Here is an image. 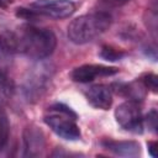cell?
Listing matches in <instances>:
<instances>
[{"mask_svg": "<svg viewBox=\"0 0 158 158\" xmlns=\"http://www.w3.org/2000/svg\"><path fill=\"white\" fill-rule=\"evenodd\" d=\"M17 41V53L28 58L42 60L49 57L57 46V37L48 28L33 25H22L15 31Z\"/></svg>", "mask_w": 158, "mask_h": 158, "instance_id": "6da1fadb", "label": "cell"}, {"mask_svg": "<svg viewBox=\"0 0 158 158\" xmlns=\"http://www.w3.org/2000/svg\"><path fill=\"white\" fill-rule=\"evenodd\" d=\"M112 22V17L109 12L96 11L91 14L81 15L68 25V38L75 44H85L106 32Z\"/></svg>", "mask_w": 158, "mask_h": 158, "instance_id": "7a4b0ae2", "label": "cell"}, {"mask_svg": "<svg viewBox=\"0 0 158 158\" xmlns=\"http://www.w3.org/2000/svg\"><path fill=\"white\" fill-rule=\"evenodd\" d=\"M54 75V65L43 59L28 68L22 80V94L28 102H37L47 93L52 78Z\"/></svg>", "mask_w": 158, "mask_h": 158, "instance_id": "3957f363", "label": "cell"}, {"mask_svg": "<svg viewBox=\"0 0 158 158\" xmlns=\"http://www.w3.org/2000/svg\"><path fill=\"white\" fill-rule=\"evenodd\" d=\"M115 118L121 128L131 133L141 135L143 132V116L138 102L128 100L115 109Z\"/></svg>", "mask_w": 158, "mask_h": 158, "instance_id": "277c9868", "label": "cell"}, {"mask_svg": "<svg viewBox=\"0 0 158 158\" xmlns=\"http://www.w3.org/2000/svg\"><path fill=\"white\" fill-rule=\"evenodd\" d=\"M30 9L37 15L62 20L70 17L75 12L77 5L72 0H36L30 5Z\"/></svg>", "mask_w": 158, "mask_h": 158, "instance_id": "5b68a950", "label": "cell"}, {"mask_svg": "<svg viewBox=\"0 0 158 158\" xmlns=\"http://www.w3.org/2000/svg\"><path fill=\"white\" fill-rule=\"evenodd\" d=\"M52 111V110H49ZM44 123L60 138L67 141H78L81 137L80 130L75 123V120L68 115L58 111H52V114L44 116Z\"/></svg>", "mask_w": 158, "mask_h": 158, "instance_id": "8992f818", "label": "cell"}, {"mask_svg": "<svg viewBox=\"0 0 158 158\" xmlns=\"http://www.w3.org/2000/svg\"><path fill=\"white\" fill-rule=\"evenodd\" d=\"M118 73V68L102 64H83L70 72V79L75 83H90L98 77H110Z\"/></svg>", "mask_w": 158, "mask_h": 158, "instance_id": "52a82bcc", "label": "cell"}, {"mask_svg": "<svg viewBox=\"0 0 158 158\" xmlns=\"http://www.w3.org/2000/svg\"><path fill=\"white\" fill-rule=\"evenodd\" d=\"M23 142V157H38L43 153L46 147V138L43 131L35 126L30 125L23 130L22 135Z\"/></svg>", "mask_w": 158, "mask_h": 158, "instance_id": "ba28073f", "label": "cell"}, {"mask_svg": "<svg viewBox=\"0 0 158 158\" xmlns=\"http://www.w3.org/2000/svg\"><path fill=\"white\" fill-rule=\"evenodd\" d=\"M85 98L93 107L100 110H109L112 104L111 89L105 84H96L90 86L85 91Z\"/></svg>", "mask_w": 158, "mask_h": 158, "instance_id": "9c48e42d", "label": "cell"}, {"mask_svg": "<svg viewBox=\"0 0 158 158\" xmlns=\"http://www.w3.org/2000/svg\"><path fill=\"white\" fill-rule=\"evenodd\" d=\"M100 144L111 152L115 156L118 157H127V158H135L141 154V146L136 141H115V139H102Z\"/></svg>", "mask_w": 158, "mask_h": 158, "instance_id": "30bf717a", "label": "cell"}, {"mask_svg": "<svg viewBox=\"0 0 158 158\" xmlns=\"http://www.w3.org/2000/svg\"><path fill=\"white\" fill-rule=\"evenodd\" d=\"M114 86L116 89H114L117 94H120L121 96L128 98V100L139 102L146 98V88L142 84L141 80H135L131 83H118V84H114Z\"/></svg>", "mask_w": 158, "mask_h": 158, "instance_id": "8fae6325", "label": "cell"}, {"mask_svg": "<svg viewBox=\"0 0 158 158\" xmlns=\"http://www.w3.org/2000/svg\"><path fill=\"white\" fill-rule=\"evenodd\" d=\"M10 137V122L7 118L6 112L2 107H0V152L5 149L7 146Z\"/></svg>", "mask_w": 158, "mask_h": 158, "instance_id": "7c38bea8", "label": "cell"}, {"mask_svg": "<svg viewBox=\"0 0 158 158\" xmlns=\"http://www.w3.org/2000/svg\"><path fill=\"white\" fill-rule=\"evenodd\" d=\"M126 56L125 52L120 51V49H116L111 46H102L100 52H99V57L105 59V60H109V62H116V60H120L121 58H123Z\"/></svg>", "mask_w": 158, "mask_h": 158, "instance_id": "4fadbf2b", "label": "cell"}, {"mask_svg": "<svg viewBox=\"0 0 158 158\" xmlns=\"http://www.w3.org/2000/svg\"><path fill=\"white\" fill-rule=\"evenodd\" d=\"M14 91H15L14 81L11 80V78L6 75L4 70L0 69V93L5 96H12Z\"/></svg>", "mask_w": 158, "mask_h": 158, "instance_id": "5bb4252c", "label": "cell"}, {"mask_svg": "<svg viewBox=\"0 0 158 158\" xmlns=\"http://www.w3.org/2000/svg\"><path fill=\"white\" fill-rule=\"evenodd\" d=\"M141 81L147 90H151L152 93L158 91V77L156 74H153V73L143 74L141 78Z\"/></svg>", "mask_w": 158, "mask_h": 158, "instance_id": "9a60e30c", "label": "cell"}, {"mask_svg": "<svg viewBox=\"0 0 158 158\" xmlns=\"http://www.w3.org/2000/svg\"><path fill=\"white\" fill-rule=\"evenodd\" d=\"M157 121H158V114L156 109L149 110L147 115L143 117V125H146L147 128L153 133L157 132Z\"/></svg>", "mask_w": 158, "mask_h": 158, "instance_id": "2e32d148", "label": "cell"}, {"mask_svg": "<svg viewBox=\"0 0 158 158\" xmlns=\"http://www.w3.org/2000/svg\"><path fill=\"white\" fill-rule=\"evenodd\" d=\"M49 110H52V111H58V112H62V114H64V115H68V116H70L72 118H74V120H77L78 118V115L68 106V105H65V104H62V102H57V104H54V105H52L51 107H49Z\"/></svg>", "mask_w": 158, "mask_h": 158, "instance_id": "e0dca14e", "label": "cell"}, {"mask_svg": "<svg viewBox=\"0 0 158 158\" xmlns=\"http://www.w3.org/2000/svg\"><path fill=\"white\" fill-rule=\"evenodd\" d=\"M16 16L25 19V20H33L38 15L32 10V9H26V7H19L16 9Z\"/></svg>", "mask_w": 158, "mask_h": 158, "instance_id": "ac0fdd59", "label": "cell"}, {"mask_svg": "<svg viewBox=\"0 0 158 158\" xmlns=\"http://www.w3.org/2000/svg\"><path fill=\"white\" fill-rule=\"evenodd\" d=\"M143 52H144V54L148 57V58H151L153 62H156L157 60V49L154 48V47H147V48H144L143 49Z\"/></svg>", "mask_w": 158, "mask_h": 158, "instance_id": "d6986e66", "label": "cell"}, {"mask_svg": "<svg viewBox=\"0 0 158 158\" xmlns=\"http://www.w3.org/2000/svg\"><path fill=\"white\" fill-rule=\"evenodd\" d=\"M147 147H148V153H149L153 158H157V142L149 141V142L147 143Z\"/></svg>", "mask_w": 158, "mask_h": 158, "instance_id": "ffe728a7", "label": "cell"}, {"mask_svg": "<svg viewBox=\"0 0 158 158\" xmlns=\"http://www.w3.org/2000/svg\"><path fill=\"white\" fill-rule=\"evenodd\" d=\"M111 5H115V6H121V5H125L126 2H128L130 0H104Z\"/></svg>", "mask_w": 158, "mask_h": 158, "instance_id": "44dd1931", "label": "cell"}, {"mask_svg": "<svg viewBox=\"0 0 158 158\" xmlns=\"http://www.w3.org/2000/svg\"><path fill=\"white\" fill-rule=\"evenodd\" d=\"M0 7L1 9H6V4H5L4 0H0Z\"/></svg>", "mask_w": 158, "mask_h": 158, "instance_id": "7402d4cb", "label": "cell"}, {"mask_svg": "<svg viewBox=\"0 0 158 158\" xmlns=\"http://www.w3.org/2000/svg\"><path fill=\"white\" fill-rule=\"evenodd\" d=\"M0 107H1V105H0Z\"/></svg>", "mask_w": 158, "mask_h": 158, "instance_id": "603a6c76", "label": "cell"}]
</instances>
